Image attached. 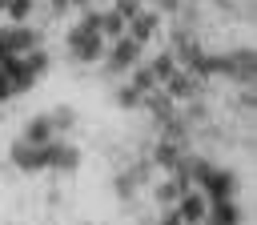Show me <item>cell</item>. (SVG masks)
I'll return each instance as SVG.
<instances>
[{
  "label": "cell",
  "instance_id": "7c38bea8",
  "mask_svg": "<svg viewBox=\"0 0 257 225\" xmlns=\"http://www.w3.org/2000/svg\"><path fill=\"white\" fill-rule=\"evenodd\" d=\"M4 4H8V0H0V12H4Z\"/></svg>",
  "mask_w": 257,
  "mask_h": 225
},
{
  "label": "cell",
  "instance_id": "5b68a950",
  "mask_svg": "<svg viewBox=\"0 0 257 225\" xmlns=\"http://www.w3.org/2000/svg\"><path fill=\"white\" fill-rule=\"evenodd\" d=\"M12 161H16L20 169H44V145H28V141H20V145L12 149Z\"/></svg>",
  "mask_w": 257,
  "mask_h": 225
},
{
  "label": "cell",
  "instance_id": "8fae6325",
  "mask_svg": "<svg viewBox=\"0 0 257 225\" xmlns=\"http://www.w3.org/2000/svg\"><path fill=\"white\" fill-rule=\"evenodd\" d=\"M52 4H56V8H60V12H64V8H68V4H72V0H52Z\"/></svg>",
  "mask_w": 257,
  "mask_h": 225
},
{
  "label": "cell",
  "instance_id": "277c9868",
  "mask_svg": "<svg viewBox=\"0 0 257 225\" xmlns=\"http://www.w3.org/2000/svg\"><path fill=\"white\" fill-rule=\"evenodd\" d=\"M185 225H197V221H205L209 217V201H205V193H189L185 201H181V213H177Z\"/></svg>",
  "mask_w": 257,
  "mask_h": 225
},
{
  "label": "cell",
  "instance_id": "52a82bcc",
  "mask_svg": "<svg viewBox=\"0 0 257 225\" xmlns=\"http://www.w3.org/2000/svg\"><path fill=\"white\" fill-rule=\"evenodd\" d=\"M52 133H56V129H52V121H48V117H32V121H28V129H24V141H28V145H48V141H52Z\"/></svg>",
  "mask_w": 257,
  "mask_h": 225
},
{
  "label": "cell",
  "instance_id": "8992f818",
  "mask_svg": "<svg viewBox=\"0 0 257 225\" xmlns=\"http://www.w3.org/2000/svg\"><path fill=\"white\" fill-rule=\"evenodd\" d=\"M201 185L209 189V197H217V201H229V193H233V173H209V169H205Z\"/></svg>",
  "mask_w": 257,
  "mask_h": 225
},
{
  "label": "cell",
  "instance_id": "6da1fadb",
  "mask_svg": "<svg viewBox=\"0 0 257 225\" xmlns=\"http://www.w3.org/2000/svg\"><path fill=\"white\" fill-rule=\"evenodd\" d=\"M68 52L76 60H96L104 56V36L96 32V12H84V20L68 32Z\"/></svg>",
  "mask_w": 257,
  "mask_h": 225
},
{
  "label": "cell",
  "instance_id": "ba28073f",
  "mask_svg": "<svg viewBox=\"0 0 257 225\" xmlns=\"http://www.w3.org/2000/svg\"><path fill=\"white\" fill-rule=\"evenodd\" d=\"M237 221H241V213H237L233 201H217L213 205V225H237Z\"/></svg>",
  "mask_w": 257,
  "mask_h": 225
},
{
  "label": "cell",
  "instance_id": "30bf717a",
  "mask_svg": "<svg viewBox=\"0 0 257 225\" xmlns=\"http://www.w3.org/2000/svg\"><path fill=\"white\" fill-rule=\"evenodd\" d=\"M52 121V129H68L72 125V108H56V117H48Z\"/></svg>",
  "mask_w": 257,
  "mask_h": 225
},
{
  "label": "cell",
  "instance_id": "3957f363",
  "mask_svg": "<svg viewBox=\"0 0 257 225\" xmlns=\"http://www.w3.org/2000/svg\"><path fill=\"white\" fill-rule=\"evenodd\" d=\"M137 56H141V44H137L133 36H116V44H112V52H108V68H112V72L133 68Z\"/></svg>",
  "mask_w": 257,
  "mask_h": 225
},
{
  "label": "cell",
  "instance_id": "9c48e42d",
  "mask_svg": "<svg viewBox=\"0 0 257 225\" xmlns=\"http://www.w3.org/2000/svg\"><path fill=\"white\" fill-rule=\"evenodd\" d=\"M4 12H8L16 24H20V20H28V12H32V0H8V4H4Z\"/></svg>",
  "mask_w": 257,
  "mask_h": 225
},
{
  "label": "cell",
  "instance_id": "7a4b0ae2",
  "mask_svg": "<svg viewBox=\"0 0 257 225\" xmlns=\"http://www.w3.org/2000/svg\"><path fill=\"white\" fill-rule=\"evenodd\" d=\"M0 48H4L8 56L32 52V48H36V32H32V28H24V24H16V28H4V32H0Z\"/></svg>",
  "mask_w": 257,
  "mask_h": 225
}]
</instances>
